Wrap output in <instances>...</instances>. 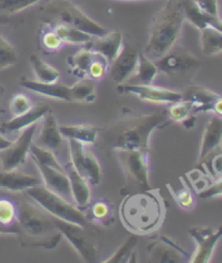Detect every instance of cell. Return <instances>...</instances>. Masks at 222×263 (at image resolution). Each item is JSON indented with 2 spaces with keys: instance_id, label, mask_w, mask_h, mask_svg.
I'll return each instance as SVG.
<instances>
[{
  "instance_id": "1",
  "label": "cell",
  "mask_w": 222,
  "mask_h": 263,
  "mask_svg": "<svg viewBox=\"0 0 222 263\" xmlns=\"http://www.w3.org/2000/svg\"><path fill=\"white\" fill-rule=\"evenodd\" d=\"M167 119V113L161 112L118 119L104 128L101 139L112 152L115 149L149 152L152 134Z\"/></svg>"
},
{
  "instance_id": "2",
  "label": "cell",
  "mask_w": 222,
  "mask_h": 263,
  "mask_svg": "<svg viewBox=\"0 0 222 263\" xmlns=\"http://www.w3.org/2000/svg\"><path fill=\"white\" fill-rule=\"evenodd\" d=\"M119 216L131 233L145 235L155 232L164 222L166 208L152 190L129 193L119 208Z\"/></svg>"
},
{
  "instance_id": "3",
  "label": "cell",
  "mask_w": 222,
  "mask_h": 263,
  "mask_svg": "<svg viewBox=\"0 0 222 263\" xmlns=\"http://www.w3.org/2000/svg\"><path fill=\"white\" fill-rule=\"evenodd\" d=\"M184 22L182 0H166L151 21L144 54L156 61L167 53L178 43Z\"/></svg>"
},
{
  "instance_id": "4",
  "label": "cell",
  "mask_w": 222,
  "mask_h": 263,
  "mask_svg": "<svg viewBox=\"0 0 222 263\" xmlns=\"http://www.w3.org/2000/svg\"><path fill=\"white\" fill-rule=\"evenodd\" d=\"M20 235L29 245L53 249L63 237L52 217L36 203L22 201L17 205Z\"/></svg>"
},
{
  "instance_id": "5",
  "label": "cell",
  "mask_w": 222,
  "mask_h": 263,
  "mask_svg": "<svg viewBox=\"0 0 222 263\" xmlns=\"http://www.w3.org/2000/svg\"><path fill=\"white\" fill-rule=\"evenodd\" d=\"M119 169L122 170L126 184L133 192L152 190L150 178L149 152L138 149H115Z\"/></svg>"
},
{
  "instance_id": "6",
  "label": "cell",
  "mask_w": 222,
  "mask_h": 263,
  "mask_svg": "<svg viewBox=\"0 0 222 263\" xmlns=\"http://www.w3.org/2000/svg\"><path fill=\"white\" fill-rule=\"evenodd\" d=\"M25 193L51 217L75 224H88L83 210L77 208L75 204L70 203L67 199L48 190L43 184L28 189Z\"/></svg>"
},
{
  "instance_id": "7",
  "label": "cell",
  "mask_w": 222,
  "mask_h": 263,
  "mask_svg": "<svg viewBox=\"0 0 222 263\" xmlns=\"http://www.w3.org/2000/svg\"><path fill=\"white\" fill-rule=\"evenodd\" d=\"M44 11L58 23L76 27L92 37H100L107 33L102 25L88 16L72 0H52L45 7Z\"/></svg>"
},
{
  "instance_id": "8",
  "label": "cell",
  "mask_w": 222,
  "mask_h": 263,
  "mask_svg": "<svg viewBox=\"0 0 222 263\" xmlns=\"http://www.w3.org/2000/svg\"><path fill=\"white\" fill-rule=\"evenodd\" d=\"M154 62L159 72L175 79L193 77L201 64L199 59L189 50L176 46Z\"/></svg>"
},
{
  "instance_id": "9",
  "label": "cell",
  "mask_w": 222,
  "mask_h": 263,
  "mask_svg": "<svg viewBox=\"0 0 222 263\" xmlns=\"http://www.w3.org/2000/svg\"><path fill=\"white\" fill-rule=\"evenodd\" d=\"M58 230L61 232L77 254L86 262H95L98 258V238L94 232L89 231L86 226L70 223L63 220L53 218Z\"/></svg>"
},
{
  "instance_id": "10",
  "label": "cell",
  "mask_w": 222,
  "mask_h": 263,
  "mask_svg": "<svg viewBox=\"0 0 222 263\" xmlns=\"http://www.w3.org/2000/svg\"><path fill=\"white\" fill-rule=\"evenodd\" d=\"M188 232L196 244L194 254L189 261L191 263L210 262L218 242L222 238V224L217 228L211 226H193Z\"/></svg>"
},
{
  "instance_id": "11",
  "label": "cell",
  "mask_w": 222,
  "mask_h": 263,
  "mask_svg": "<svg viewBox=\"0 0 222 263\" xmlns=\"http://www.w3.org/2000/svg\"><path fill=\"white\" fill-rule=\"evenodd\" d=\"M36 129V124L24 129L15 141H12V143L7 148L0 152V166H2V170H17L26 163V159L29 155V149H31L33 144Z\"/></svg>"
},
{
  "instance_id": "12",
  "label": "cell",
  "mask_w": 222,
  "mask_h": 263,
  "mask_svg": "<svg viewBox=\"0 0 222 263\" xmlns=\"http://www.w3.org/2000/svg\"><path fill=\"white\" fill-rule=\"evenodd\" d=\"M117 91L122 95L134 96L145 102L154 104H173L183 99L180 91H176L165 87L138 84H123L118 85Z\"/></svg>"
},
{
  "instance_id": "13",
  "label": "cell",
  "mask_w": 222,
  "mask_h": 263,
  "mask_svg": "<svg viewBox=\"0 0 222 263\" xmlns=\"http://www.w3.org/2000/svg\"><path fill=\"white\" fill-rule=\"evenodd\" d=\"M222 154V118L218 116L211 117L206 124L201 135L198 163L211 164L217 156Z\"/></svg>"
},
{
  "instance_id": "14",
  "label": "cell",
  "mask_w": 222,
  "mask_h": 263,
  "mask_svg": "<svg viewBox=\"0 0 222 263\" xmlns=\"http://www.w3.org/2000/svg\"><path fill=\"white\" fill-rule=\"evenodd\" d=\"M139 52L131 46L125 45L122 52L109 64V74L113 82L123 85L134 76L138 66Z\"/></svg>"
},
{
  "instance_id": "15",
  "label": "cell",
  "mask_w": 222,
  "mask_h": 263,
  "mask_svg": "<svg viewBox=\"0 0 222 263\" xmlns=\"http://www.w3.org/2000/svg\"><path fill=\"white\" fill-rule=\"evenodd\" d=\"M34 163L40 176H42L44 186L72 203V190H70V182L67 174L65 173V169L48 167L46 165L37 163V161H34Z\"/></svg>"
},
{
  "instance_id": "16",
  "label": "cell",
  "mask_w": 222,
  "mask_h": 263,
  "mask_svg": "<svg viewBox=\"0 0 222 263\" xmlns=\"http://www.w3.org/2000/svg\"><path fill=\"white\" fill-rule=\"evenodd\" d=\"M124 46V34L119 29L107 32L103 36L95 37L91 43L87 45V47L92 50L94 52L102 54L108 61L109 64L122 52Z\"/></svg>"
},
{
  "instance_id": "17",
  "label": "cell",
  "mask_w": 222,
  "mask_h": 263,
  "mask_svg": "<svg viewBox=\"0 0 222 263\" xmlns=\"http://www.w3.org/2000/svg\"><path fill=\"white\" fill-rule=\"evenodd\" d=\"M182 95L183 99L190 102L193 114L213 112L214 104L220 96L204 86H188Z\"/></svg>"
},
{
  "instance_id": "18",
  "label": "cell",
  "mask_w": 222,
  "mask_h": 263,
  "mask_svg": "<svg viewBox=\"0 0 222 263\" xmlns=\"http://www.w3.org/2000/svg\"><path fill=\"white\" fill-rule=\"evenodd\" d=\"M43 181L33 175L20 173L17 170L0 171V190L11 192V193H22L28 189L42 185Z\"/></svg>"
},
{
  "instance_id": "19",
  "label": "cell",
  "mask_w": 222,
  "mask_h": 263,
  "mask_svg": "<svg viewBox=\"0 0 222 263\" xmlns=\"http://www.w3.org/2000/svg\"><path fill=\"white\" fill-rule=\"evenodd\" d=\"M64 169L70 182V190H72L74 204L80 210L87 209L89 204L91 203V187H90L91 184L89 183L86 178L78 173L70 163H68Z\"/></svg>"
},
{
  "instance_id": "20",
  "label": "cell",
  "mask_w": 222,
  "mask_h": 263,
  "mask_svg": "<svg viewBox=\"0 0 222 263\" xmlns=\"http://www.w3.org/2000/svg\"><path fill=\"white\" fill-rule=\"evenodd\" d=\"M64 138L60 131V126L54 115L49 112L43 118V126L40 134L36 140L37 145L48 148L52 152L61 149Z\"/></svg>"
},
{
  "instance_id": "21",
  "label": "cell",
  "mask_w": 222,
  "mask_h": 263,
  "mask_svg": "<svg viewBox=\"0 0 222 263\" xmlns=\"http://www.w3.org/2000/svg\"><path fill=\"white\" fill-rule=\"evenodd\" d=\"M49 112H51V108H50L49 105L34 106L29 112L16 117H12L10 120L5 121V123L0 126V134L9 135L18 133V131H23L29 126L37 124L38 121L42 120L45 117V115Z\"/></svg>"
},
{
  "instance_id": "22",
  "label": "cell",
  "mask_w": 222,
  "mask_h": 263,
  "mask_svg": "<svg viewBox=\"0 0 222 263\" xmlns=\"http://www.w3.org/2000/svg\"><path fill=\"white\" fill-rule=\"evenodd\" d=\"M149 257L150 261L164 263L182 262L183 259L188 258L182 249L165 238H161L150 244Z\"/></svg>"
},
{
  "instance_id": "23",
  "label": "cell",
  "mask_w": 222,
  "mask_h": 263,
  "mask_svg": "<svg viewBox=\"0 0 222 263\" xmlns=\"http://www.w3.org/2000/svg\"><path fill=\"white\" fill-rule=\"evenodd\" d=\"M20 85L28 89L34 93L43 96L45 98H50L60 101H70L69 87L63 84H46L40 83L38 80H31L27 78H22Z\"/></svg>"
},
{
  "instance_id": "24",
  "label": "cell",
  "mask_w": 222,
  "mask_h": 263,
  "mask_svg": "<svg viewBox=\"0 0 222 263\" xmlns=\"http://www.w3.org/2000/svg\"><path fill=\"white\" fill-rule=\"evenodd\" d=\"M60 131L64 139L78 141L86 146L94 145L99 139V130L89 124L60 126Z\"/></svg>"
},
{
  "instance_id": "25",
  "label": "cell",
  "mask_w": 222,
  "mask_h": 263,
  "mask_svg": "<svg viewBox=\"0 0 222 263\" xmlns=\"http://www.w3.org/2000/svg\"><path fill=\"white\" fill-rule=\"evenodd\" d=\"M17 205L8 197H0V233H16L20 235Z\"/></svg>"
},
{
  "instance_id": "26",
  "label": "cell",
  "mask_w": 222,
  "mask_h": 263,
  "mask_svg": "<svg viewBox=\"0 0 222 263\" xmlns=\"http://www.w3.org/2000/svg\"><path fill=\"white\" fill-rule=\"evenodd\" d=\"M87 221L95 226L108 227L114 222V208L109 201L105 199H99L90 203L88 206Z\"/></svg>"
},
{
  "instance_id": "27",
  "label": "cell",
  "mask_w": 222,
  "mask_h": 263,
  "mask_svg": "<svg viewBox=\"0 0 222 263\" xmlns=\"http://www.w3.org/2000/svg\"><path fill=\"white\" fill-rule=\"evenodd\" d=\"M158 72V67L156 66L154 61L146 57L144 53L139 52V61L136 73L126 84L151 85L154 83Z\"/></svg>"
},
{
  "instance_id": "28",
  "label": "cell",
  "mask_w": 222,
  "mask_h": 263,
  "mask_svg": "<svg viewBox=\"0 0 222 263\" xmlns=\"http://www.w3.org/2000/svg\"><path fill=\"white\" fill-rule=\"evenodd\" d=\"M70 101L80 103H91L98 93V82L90 77H83L69 87Z\"/></svg>"
},
{
  "instance_id": "29",
  "label": "cell",
  "mask_w": 222,
  "mask_h": 263,
  "mask_svg": "<svg viewBox=\"0 0 222 263\" xmlns=\"http://www.w3.org/2000/svg\"><path fill=\"white\" fill-rule=\"evenodd\" d=\"M76 170L86 178L91 185L100 184L101 179H102V168H101L100 161L92 151L85 147L82 164Z\"/></svg>"
},
{
  "instance_id": "30",
  "label": "cell",
  "mask_w": 222,
  "mask_h": 263,
  "mask_svg": "<svg viewBox=\"0 0 222 263\" xmlns=\"http://www.w3.org/2000/svg\"><path fill=\"white\" fill-rule=\"evenodd\" d=\"M53 29L60 39L62 40L63 45L87 46L95 38L91 35L83 32V30L63 23H55Z\"/></svg>"
},
{
  "instance_id": "31",
  "label": "cell",
  "mask_w": 222,
  "mask_h": 263,
  "mask_svg": "<svg viewBox=\"0 0 222 263\" xmlns=\"http://www.w3.org/2000/svg\"><path fill=\"white\" fill-rule=\"evenodd\" d=\"M199 42L201 52L205 55L213 57L222 53V33L220 30L211 26L200 28Z\"/></svg>"
},
{
  "instance_id": "32",
  "label": "cell",
  "mask_w": 222,
  "mask_h": 263,
  "mask_svg": "<svg viewBox=\"0 0 222 263\" xmlns=\"http://www.w3.org/2000/svg\"><path fill=\"white\" fill-rule=\"evenodd\" d=\"M95 54L96 53L92 50H90L87 46H85L84 48L78 50L75 54L69 57L67 60V64L73 74L79 78L87 77L88 69L92 63Z\"/></svg>"
},
{
  "instance_id": "33",
  "label": "cell",
  "mask_w": 222,
  "mask_h": 263,
  "mask_svg": "<svg viewBox=\"0 0 222 263\" xmlns=\"http://www.w3.org/2000/svg\"><path fill=\"white\" fill-rule=\"evenodd\" d=\"M29 61H31V65L36 76V80L46 84L59 83L61 74H60V72L54 66L47 63L42 58L35 54L31 55Z\"/></svg>"
},
{
  "instance_id": "34",
  "label": "cell",
  "mask_w": 222,
  "mask_h": 263,
  "mask_svg": "<svg viewBox=\"0 0 222 263\" xmlns=\"http://www.w3.org/2000/svg\"><path fill=\"white\" fill-rule=\"evenodd\" d=\"M137 239L134 236L128 237L120 247L115 251V254L105 260V263H123V262H133L131 259L136 257Z\"/></svg>"
},
{
  "instance_id": "35",
  "label": "cell",
  "mask_w": 222,
  "mask_h": 263,
  "mask_svg": "<svg viewBox=\"0 0 222 263\" xmlns=\"http://www.w3.org/2000/svg\"><path fill=\"white\" fill-rule=\"evenodd\" d=\"M17 58V51L14 46L3 34H0V70L14 66Z\"/></svg>"
},
{
  "instance_id": "36",
  "label": "cell",
  "mask_w": 222,
  "mask_h": 263,
  "mask_svg": "<svg viewBox=\"0 0 222 263\" xmlns=\"http://www.w3.org/2000/svg\"><path fill=\"white\" fill-rule=\"evenodd\" d=\"M166 113H167L168 119L178 121V123H183V121L187 120L190 116L193 115L190 102H188V101L184 99L170 104Z\"/></svg>"
},
{
  "instance_id": "37",
  "label": "cell",
  "mask_w": 222,
  "mask_h": 263,
  "mask_svg": "<svg viewBox=\"0 0 222 263\" xmlns=\"http://www.w3.org/2000/svg\"><path fill=\"white\" fill-rule=\"evenodd\" d=\"M42 0H0V13L13 15L24 11Z\"/></svg>"
},
{
  "instance_id": "38",
  "label": "cell",
  "mask_w": 222,
  "mask_h": 263,
  "mask_svg": "<svg viewBox=\"0 0 222 263\" xmlns=\"http://www.w3.org/2000/svg\"><path fill=\"white\" fill-rule=\"evenodd\" d=\"M34 107L32 100L24 93H16L10 100V113L12 117H16L29 112Z\"/></svg>"
},
{
  "instance_id": "39",
  "label": "cell",
  "mask_w": 222,
  "mask_h": 263,
  "mask_svg": "<svg viewBox=\"0 0 222 263\" xmlns=\"http://www.w3.org/2000/svg\"><path fill=\"white\" fill-rule=\"evenodd\" d=\"M95 53H96L95 59L88 69L87 77L92 78L98 82V80L103 79L105 77V75L108 73L109 62L102 54L97 53V52H95Z\"/></svg>"
},
{
  "instance_id": "40",
  "label": "cell",
  "mask_w": 222,
  "mask_h": 263,
  "mask_svg": "<svg viewBox=\"0 0 222 263\" xmlns=\"http://www.w3.org/2000/svg\"><path fill=\"white\" fill-rule=\"evenodd\" d=\"M42 44H43L44 48L49 52L59 51V50H61L62 47L64 46L62 40L60 39V37L54 32L53 27L43 30Z\"/></svg>"
},
{
  "instance_id": "41",
  "label": "cell",
  "mask_w": 222,
  "mask_h": 263,
  "mask_svg": "<svg viewBox=\"0 0 222 263\" xmlns=\"http://www.w3.org/2000/svg\"><path fill=\"white\" fill-rule=\"evenodd\" d=\"M173 195L180 208L186 209V210H191L194 208L195 198L193 194H192L190 189L188 187L180 189L176 192H173Z\"/></svg>"
},
{
  "instance_id": "42",
  "label": "cell",
  "mask_w": 222,
  "mask_h": 263,
  "mask_svg": "<svg viewBox=\"0 0 222 263\" xmlns=\"http://www.w3.org/2000/svg\"><path fill=\"white\" fill-rule=\"evenodd\" d=\"M195 3L205 14L210 16H220L219 0H195Z\"/></svg>"
},
{
  "instance_id": "43",
  "label": "cell",
  "mask_w": 222,
  "mask_h": 263,
  "mask_svg": "<svg viewBox=\"0 0 222 263\" xmlns=\"http://www.w3.org/2000/svg\"><path fill=\"white\" fill-rule=\"evenodd\" d=\"M198 196L203 199H210L222 196V177L219 178L214 184L204 189L198 193Z\"/></svg>"
},
{
  "instance_id": "44",
  "label": "cell",
  "mask_w": 222,
  "mask_h": 263,
  "mask_svg": "<svg viewBox=\"0 0 222 263\" xmlns=\"http://www.w3.org/2000/svg\"><path fill=\"white\" fill-rule=\"evenodd\" d=\"M213 113H215L216 116L222 118V96H219V98L216 100L213 108Z\"/></svg>"
},
{
  "instance_id": "45",
  "label": "cell",
  "mask_w": 222,
  "mask_h": 263,
  "mask_svg": "<svg viewBox=\"0 0 222 263\" xmlns=\"http://www.w3.org/2000/svg\"><path fill=\"white\" fill-rule=\"evenodd\" d=\"M11 143H12V141H10L3 134H0V152L7 148Z\"/></svg>"
},
{
  "instance_id": "46",
  "label": "cell",
  "mask_w": 222,
  "mask_h": 263,
  "mask_svg": "<svg viewBox=\"0 0 222 263\" xmlns=\"http://www.w3.org/2000/svg\"><path fill=\"white\" fill-rule=\"evenodd\" d=\"M12 22V15L0 13V26L8 25Z\"/></svg>"
},
{
  "instance_id": "47",
  "label": "cell",
  "mask_w": 222,
  "mask_h": 263,
  "mask_svg": "<svg viewBox=\"0 0 222 263\" xmlns=\"http://www.w3.org/2000/svg\"><path fill=\"white\" fill-rule=\"evenodd\" d=\"M164 2H166V0H164Z\"/></svg>"
}]
</instances>
